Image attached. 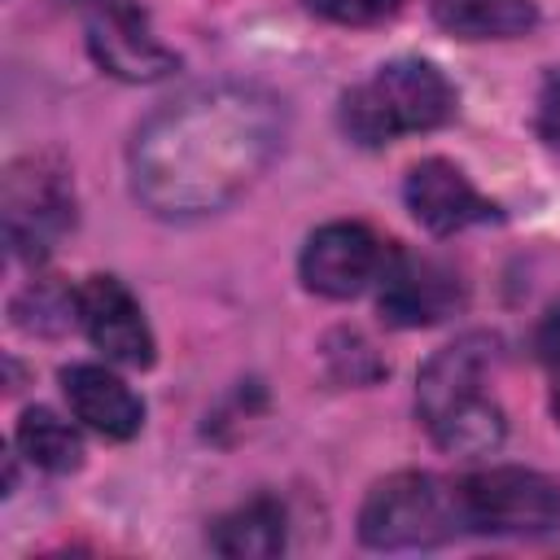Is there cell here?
Listing matches in <instances>:
<instances>
[{"label":"cell","instance_id":"cell-15","mask_svg":"<svg viewBox=\"0 0 560 560\" xmlns=\"http://www.w3.org/2000/svg\"><path fill=\"white\" fill-rule=\"evenodd\" d=\"M13 442H18V451H22L35 468H44V472H74V468L83 464V438L70 429V420H61V416L48 411V407L22 411Z\"/></svg>","mask_w":560,"mask_h":560},{"label":"cell","instance_id":"cell-11","mask_svg":"<svg viewBox=\"0 0 560 560\" xmlns=\"http://www.w3.org/2000/svg\"><path fill=\"white\" fill-rule=\"evenodd\" d=\"M402 197H407V210L411 219L433 232V236H451V232H464L472 223H486L494 219V206L468 184V175L446 162V158H424L407 171V184H402Z\"/></svg>","mask_w":560,"mask_h":560},{"label":"cell","instance_id":"cell-16","mask_svg":"<svg viewBox=\"0 0 560 560\" xmlns=\"http://www.w3.org/2000/svg\"><path fill=\"white\" fill-rule=\"evenodd\" d=\"M79 319V289H66L57 280H35L13 302V324L26 332H61Z\"/></svg>","mask_w":560,"mask_h":560},{"label":"cell","instance_id":"cell-4","mask_svg":"<svg viewBox=\"0 0 560 560\" xmlns=\"http://www.w3.org/2000/svg\"><path fill=\"white\" fill-rule=\"evenodd\" d=\"M0 228L13 258L44 262L74 228L70 171L48 153H26L9 162L0 179Z\"/></svg>","mask_w":560,"mask_h":560},{"label":"cell","instance_id":"cell-9","mask_svg":"<svg viewBox=\"0 0 560 560\" xmlns=\"http://www.w3.org/2000/svg\"><path fill=\"white\" fill-rule=\"evenodd\" d=\"M79 324L88 341L122 368H149L153 363V328L131 298V289L114 276H88L79 284Z\"/></svg>","mask_w":560,"mask_h":560},{"label":"cell","instance_id":"cell-17","mask_svg":"<svg viewBox=\"0 0 560 560\" xmlns=\"http://www.w3.org/2000/svg\"><path fill=\"white\" fill-rule=\"evenodd\" d=\"M302 4L341 26H376V22L394 18L402 0H302Z\"/></svg>","mask_w":560,"mask_h":560},{"label":"cell","instance_id":"cell-19","mask_svg":"<svg viewBox=\"0 0 560 560\" xmlns=\"http://www.w3.org/2000/svg\"><path fill=\"white\" fill-rule=\"evenodd\" d=\"M538 354H542L547 368L560 372V302H556V306L542 315V324H538Z\"/></svg>","mask_w":560,"mask_h":560},{"label":"cell","instance_id":"cell-7","mask_svg":"<svg viewBox=\"0 0 560 560\" xmlns=\"http://www.w3.org/2000/svg\"><path fill=\"white\" fill-rule=\"evenodd\" d=\"M381 258H385V245L376 241V232L368 223L337 219V223H324L306 236L302 258H298V276L311 293L341 302V298L363 293L376 280Z\"/></svg>","mask_w":560,"mask_h":560},{"label":"cell","instance_id":"cell-8","mask_svg":"<svg viewBox=\"0 0 560 560\" xmlns=\"http://www.w3.org/2000/svg\"><path fill=\"white\" fill-rule=\"evenodd\" d=\"M494 368V337L490 332H464L451 346L433 350L416 376V411L429 424H438L451 411H464L486 394V376Z\"/></svg>","mask_w":560,"mask_h":560},{"label":"cell","instance_id":"cell-13","mask_svg":"<svg viewBox=\"0 0 560 560\" xmlns=\"http://www.w3.org/2000/svg\"><path fill=\"white\" fill-rule=\"evenodd\" d=\"M210 547L228 560H271L284 551V508L271 494H254L223 512L210 529Z\"/></svg>","mask_w":560,"mask_h":560},{"label":"cell","instance_id":"cell-6","mask_svg":"<svg viewBox=\"0 0 560 560\" xmlns=\"http://www.w3.org/2000/svg\"><path fill=\"white\" fill-rule=\"evenodd\" d=\"M376 280H381L376 293L381 319L394 328H429L464 306V284L446 262L407 254L398 245H385Z\"/></svg>","mask_w":560,"mask_h":560},{"label":"cell","instance_id":"cell-2","mask_svg":"<svg viewBox=\"0 0 560 560\" xmlns=\"http://www.w3.org/2000/svg\"><path fill=\"white\" fill-rule=\"evenodd\" d=\"M455 114V88L433 61L398 57L376 66L341 96V127L350 140L376 149L398 136L433 131Z\"/></svg>","mask_w":560,"mask_h":560},{"label":"cell","instance_id":"cell-3","mask_svg":"<svg viewBox=\"0 0 560 560\" xmlns=\"http://www.w3.org/2000/svg\"><path fill=\"white\" fill-rule=\"evenodd\" d=\"M464 529L459 486H446L433 472H394L376 481L359 508V538L376 551H416L438 547Z\"/></svg>","mask_w":560,"mask_h":560},{"label":"cell","instance_id":"cell-18","mask_svg":"<svg viewBox=\"0 0 560 560\" xmlns=\"http://www.w3.org/2000/svg\"><path fill=\"white\" fill-rule=\"evenodd\" d=\"M538 127H542V136H547L551 144H560V74H551V79H547V88H542Z\"/></svg>","mask_w":560,"mask_h":560},{"label":"cell","instance_id":"cell-12","mask_svg":"<svg viewBox=\"0 0 560 560\" xmlns=\"http://www.w3.org/2000/svg\"><path fill=\"white\" fill-rule=\"evenodd\" d=\"M61 394H66L70 411L88 429H96L101 438L127 442L144 424V402L131 394V385L122 376H114L101 363H70V368H61Z\"/></svg>","mask_w":560,"mask_h":560},{"label":"cell","instance_id":"cell-10","mask_svg":"<svg viewBox=\"0 0 560 560\" xmlns=\"http://www.w3.org/2000/svg\"><path fill=\"white\" fill-rule=\"evenodd\" d=\"M96 66L127 83H153L175 70V52L149 31V18L127 0H105L88 22Z\"/></svg>","mask_w":560,"mask_h":560},{"label":"cell","instance_id":"cell-14","mask_svg":"<svg viewBox=\"0 0 560 560\" xmlns=\"http://www.w3.org/2000/svg\"><path fill=\"white\" fill-rule=\"evenodd\" d=\"M442 31L459 39H512L538 22L534 0H433Z\"/></svg>","mask_w":560,"mask_h":560},{"label":"cell","instance_id":"cell-20","mask_svg":"<svg viewBox=\"0 0 560 560\" xmlns=\"http://www.w3.org/2000/svg\"><path fill=\"white\" fill-rule=\"evenodd\" d=\"M551 416H556V424H560V385H556V394H551Z\"/></svg>","mask_w":560,"mask_h":560},{"label":"cell","instance_id":"cell-1","mask_svg":"<svg viewBox=\"0 0 560 560\" xmlns=\"http://www.w3.org/2000/svg\"><path fill=\"white\" fill-rule=\"evenodd\" d=\"M284 101L262 83L219 79L158 105L127 144L136 201L158 219L232 206L284 149Z\"/></svg>","mask_w":560,"mask_h":560},{"label":"cell","instance_id":"cell-5","mask_svg":"<svg viewBox=\"0 0 560 560\" xmlns=\"http://www.w3.org/2000/svg\"><path fill=\"white\" fill-rule=\"evenodd\" d=\"M464 529L477 534H547L560 525V481L534 468H486L459 486Z\"/></svg>","mask_w":560,"mask_h":560}]
</instances>
